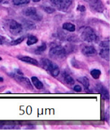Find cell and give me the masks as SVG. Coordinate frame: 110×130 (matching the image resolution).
<instances>
[{"label":"cell","instance_id":"6da1fadb","mask_svg":"<svg viewBox=\"0 0 110 130\" xmlns=\"http://www.w3.org/2000/svg\"><path fill=\"white\" fill-rule=\"evenodd\" d=\"M40 64L44 70H46L54 77H56L60 74V69L58 66L55 63H54L53 61H50L49 59H47V58L41 59Z\"/></svg>","mask_w":110,"mask_h":130},{"label":"cell","instance_id":"7a4b0ae2","mask_svg":"<svg viewBox=\"0 0 110 130\" xmlns=\"http://www.w3.org/2000/svg\"><path fill=\"white\" fill-rule=\"evenodd\" d=\"M81 38L83 40L89 43H97L99 41V38L95 31L91 27H85L81 30Z\"/></svg>","mask_w":110,"mask_h":130},{"label":"cell","instance_id":"3957f363","mask_svg":"<svg viewBox=\"0 0 110 130\" xmlns=\"http://www.w3.org/2000/svg\"><path fill=\"white\" fill-rule=\"evenodd\" d=\"M66 52L65 50L61 46H56L52 47L49 51V56L51 59L61 61L65 58Z\"/></svg>","mask_w":110,"mask_h":130},{"label":"cell","instance_id":"277c9868","mask_svg":"<svg viewBox=\"0 0 110 130\" xmlns=\"http://www.w3.org/2000/svg\"><path fill=\"white\" fill-rule=\"evenodd\" d=\"M51 3L60 11H67L72 3V0H51Z\"/></svg>","mask_w":110,"mask_h":130},{"label":"cell","instance_id":"5b68a950","mask_svg":"<svg viewBox=\"0 0 110 130\" xmlns=\"http://www.w3.org/2000/svg\"><path fill=\"white\" fill-rule=\"evenodd\" d=\"M13 78L19 85H21L23 88H26V89H28L30 91H33L32 84L31 83V82L29 81V79L28 78H25V77L22 76V75L20 76V75H16V74L13 75Z\"/></svg>","mask_w":110,"mask_h":130},{"label":"cell","instance_id":"8992f818","mask_svg":"<svg viewBox=\"0 0 110 130\" xmlns=\"http://www.w3.org/2000/svg\"><path fill=\"white\" fill-rule=\"evenodd\" d=\"M9 31L13 35H18L23 31V26L20 23H17L15 20H11L8 23Z\"/></svg>","mask_w":110,"mask_h":130},{"label":"cell","instance_id":"52a82bcc","mask_svg":"<svg viewBox=\"0 0 110 130\" xmlns=\"http://www.w3.org/2000/svg\"><path fill=\"white\" fill-rule=\"evenodd\" d=\"M24 14L26 17H28L34 20H37V21H39L42 20V15H40L39 13H37V9L34 8H27L25 11H24Z\"/></svg>","mask_w":110,"mask_h":130},{"label":"cell","instance_id":"ba28073f","mask_svg":"<svg viewBox=\"0 0 110 130\" xmlns=\"http://www.w3.org/2000/svg\"><path fill=\"white\" fill-rule=\"evenodd\" d=\"M91 8L95 10L97 12H103L104 6L100 0H89Z\"/></svg>","mask_w":110,"mask_h":130},{"label":"cell","instance_id":"9c48e42d","mask_svg":"<svg viewBox=\"0 0 110 130\" xmlns=\"http://www.w3.org/2000/svg\"><path fill=\"white\" fill-rule=\"evenodd\" d=\"M82 53L86 56H94L97 54V51L92 46H84L82 48Z\"/></svg>","mask_w":110,"mask_h":130},{"label":"cell","instance_id":"30bf717a","mask_svg":"<svg viewBox=\"0 0 110 130\" xmlns=\"http://www.w3.org/2000/svg\"><path fill=\"white\" fill-rule=\"evenodd\" d=\"M19 59L23 62H26L28 64H33V65H37L39 64L38 61H37L36 59L34 58H32L31 57H28V56H23V57H19Z\"/></svg>","mask_w":110,"mask_h":130},{"label":"cell","instance_id":"8fae6325","mask_svg":"<svg viewBox=\"0 0 110 130\" xmlns=\"http://www.w3.org/2000/svg\"><path fill=\"white\" fill-rule=\"evenodd\" d=\"M98 92H99V93L103 96V98H105V99H106V100H109V92H108L107 89H106L105 87L102 86L101 85H98Z\"/></svg>","mask_w":110,"mask_h":130},{"label":"cell","instance_id":"7c38bea8","mask_svg":"<svg viewBox=\"0 0 110 130\" xmlns=\"http://www.w3.org/2000/svg\"><path fill=\"white\" fill-rule=\"evenodd\" d=\"M99 54L102 58L109 61V49H100Z\"/></svg>","mask_w":110,"mask_h":130},{"label":"cell","instance_id":"4fadbf2b","mask_svg":"<svg viewBox=\"0 0 110 130\" xmlns=\"http://www.w3.org/2000/svg\"><path fill=\"white\" fill-rule=\"evenodd\" d=\"M31 81H32V83L33 85L35 86V88L37 89H42L43 88V84L35 76H33L31 78Z\"/></svg>","mask_w":110,"mask_h":130},{"label":"cell","instance_id":"5bb4252c","mask_svg":"<svg viewBox=\"0 0 110 130\" xmlns=\"http://www.w3.org/2000/svg\"><path fill=\"white\" fill-rule=\"evenodd\" d=\"M62 28L66 30V31L73 32V31H75V26L72 23H65L62 25Z\"/></svg>","mask_w":110,"mask_h":130},{"label":"cell","instance_id":"9a60e30c","mask_svg":"<svg viewBox=\"0 0 110 130\" xmlns=\"http://www.w3.org/2000/svg\"><path fill=\"white\" fill-rule=\"evenodd\" d=\"M63 78H64V80H65V82L66 84L70 85L74 84V78H72L69 74H68V73L64 74Z\"/></svg>","mask_w":110,"mask_h":130},{"label":"cell","instance_id":"2e32d148","mask_svg":"<svg viewBox=\"0 0 110 130\" xmlns=\"http://www.w3.org/2000/svg\"><path fill=\"white\" fill-rule=\"evenodd\" d=\"M37 42H38V38L37 37H35L34 35H29L28 38V40H27V45L31 46V45L35 44Z\"/></svg>","mask_w":110,"mask_h":130},{"label":"cell","instance_id":"e0dca14e","mask_svg":"<svg viewBox=\"0 0 110 130\" xmlns=\"http://www.w3.org/2000/svg\"><path fill=\"white\" fill-rule=\"evenodd\" d=\"M46 48H47V46H46V43H42L39 46H38L37 49H36L35 53H36V54H38V55L42 54V52H45V51L46 50Z\"/></svg>","mask_w":110,"mask_h":130},{"label":"cell","instance_id":"ac0fdd59","mask_svg":"<svg viewBox=\"0 0 110 130\" xmlns=\"http://www.w3.org/2000/svg\"><path fill=\"white\" fill-rule=\"evenodd\" d=\"M78 81L85 87V88L88 89L89 87V81L87 77L86 76H83V77H81V78H78Z\"/></svg>","mask_w":110,"mask_h":130},{"label":"cell","instance_id":"d6986e66","mask_svg":"<svg viewBox=\"0 0 110 130\" xmlns=\"http://www.w3.org/2000/svg\"><path fill=\"white\" fill-rule=\"evenodd\" d=\"M100 74H101V72H100V70L95 69V70H91V75L93 77V78H95V79H98V78H100Z\"/></svg>","mask_w":110,"mask_h":130},{"label":"cell","instance_id":"ffe728a7","mask_svg":"<svg viewBox=\"0 0 110 130\" xmlns=\"http://www.w3.org/2000/svg\"><path fill=\"white\" fill-rule=\"evenodd\" d=\"M12 2L15 5H20L29 3L30 0H12Z\"/></svg>","mask_w":110,"mask_h":130},{"label":"cell","instance_id":"44dd1931","mask_svg":"<svg viewBox=\"0 0 110 130\" xmlns=\"http://www.w3.org/2000/svg\"><path fill=\"white\" fill-rule=\"evenodd\" d=\"M25 40V37L24 36H23V37H20V38H19L18 39L15 40H13L11 42V45H12V46H16V45H18V44H19V43H21L23 40Z\"/></svg>","mask_w":110,"mask_h":130},{"label":"cell","instance_id":"7402d4cb","mask_svg":"<svg viewBox=\"0 0 110 130\" xmlns=\"http://www.w3.org/2000/svg\"><path fill=\"white\" fill-rule=\"evenodd\" d=\"M100 49H109V41H103L100 43Z\"/></svg>","mask_w":110,"mask_h":130},{"label":"cell","instance_id":"603a6c76","mask_svg":"<svg viewBox=\"0 0 110 130\" xmlns=\"http://www.w3.org/2000/svg\"><path fill=\"white\" fill-rule=\"evenodd\" d=\"M25 26L26 28H28V29H34L35 28V26L34 23H32L30 21H26L25 22Z\"/></svg>","mask_w":110,"mask_h":130},{"label":"cell","instance_id":"cb8c5ba5","mask_svg":"<svg viewBox=\"0 0 110 130\" xmlns=\"http://www.w3.org/2000/svg\"><path fill=\"white\" fill-rule=\"evenodd\" d=\"M44 11L48 13H52L55 11V9L54 8H52L51 7H44L43 8Z\"/></svg>","mask_w":110,"mask_h":130},{"label":"cell","instance_id":"d4e9b609","mask_svg":"<svg viewBox=\"0 0 110 130\" xmlns=\"http://www.w3.org/2000/svg\"><path fill=\"white\" fill-rule=\"evenodd\" d=\"M8 41V40L6 39V38L5 37H4V36H1L0 35V45H2V44H4L5 43H6Z\"/></svg>","mask_w":110,"mask_h":130},{"label":"cell","instance_id":"484cf974","mask_svg":"<svg viewBox=\"0 0 110 130\" xmlns=\"http://www.w3.org/2000/svg\"><path fill=\"white\" fill-rule=\"evenodd\" d=\"M74 90L75 91H77V92H80L81 90H82V88H81V87L80 85H75L74 88Z\"/></svg>","mask_w":110,"mask_h":130},{"label":"cell","instance_id":"4316f807","mask_svg":"<svg viewBox=\"0 0 110 130\" xmlns=\"http://www.w3.org/2000/svg\"><path fill=\"white\" fill-rule=\"evenodd\" d=\"M77 10L80 11H81V12H83V11H86V8H85V6H83V5H80V6H79V7L77 8Z\"/></svg>","mask_w":110,"mask_h":130},{"label":"cell","instance_id":"83f0119b","mask_svg":"<svg viewBox=\"0 0 110 130\" xmlns=\"http://www.w3.org/2000/svg\"><path fill=\"white\" fill-rule=\"evenodd\" d=\"M33 2H39L40 0H32Z\"/></svg>","mask_w":110,"mask_h":130},{"label":"cell","instance_id":"f1b7e54d","mask_svg":"<svg viewBox=\"0 0 110 130\" xmlns=\"http://www.w3.org/2000/svg\"><path fill=\"white\" fill-rule=\"evenodd\" d=\"M0 82H3V78L0 77Z\"/></svg>","mask_w":110,"mask_h":130},{"label":"cell","instance_id":"f546056e","mask_svg":"<svg viewBox=\"0 0 110 130\" xmlns=\"http://www.w3.org/2000/svg\"><path fill=\"white\" fill-rule=\"evenodd\" d=\"M2 1H3V0H0V3H1V2H2Z\"/></svg>","mask_w":110,"mask_h":130},{"label":"cell","instance_id":"4dcf8cb0","mask_svg":"<svg viewBox=\"0 0 110 130\" xmlns=\"http://www.w3.org/2000/svg\"><path fill=\"white\" fill-rule=\"evenodd\" d=\"M1 60H2V58H1V57H0V61H1Z\"/></svg>","mask_w":110,"mask_h":130},{"label":"cell","instance_id":"1f68e13d","mask_svg":"<svg viewBox=\"0 0 110 130\" xmlns=\"http://www.w3.org/2000/svg\"><path fill=\"white\" fill-rule=\"evenodd\" d=\"M86 1H87V2H88V1H89V0H86Z\"/></svg>","mask_w":110,"mask_h":130}]
</instances>
